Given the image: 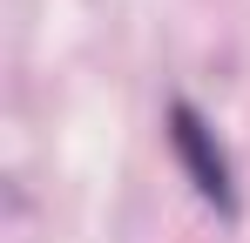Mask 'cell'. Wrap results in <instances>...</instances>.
I'll return each instance as SVG.
<instances>
[{"label":"cell","mask_w":250,"mask_h":243,"mask_svg":"<svg viewBox=\"0 0 250 243\" xmlns=\"http://www.w3.org/2000/svg\"><path fill=\"white\" fill-rule=\"evenodd\" d=\"M163 135H169V149H176V162H183V176L196 182V196L216 202L223 216L237 209V169H230V156H223V142H216V128H209V115L196 108V101H169V115H163Z\"/></svg>","instance_id":"1"}]
</instances>
